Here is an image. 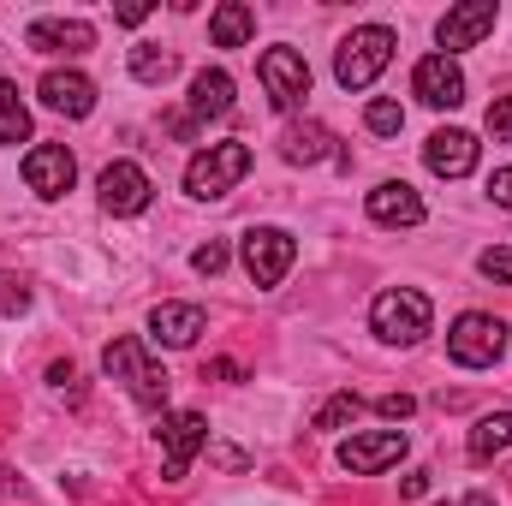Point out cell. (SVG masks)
I'll use <instances>...</instances> for the list:
<instances>
[{
  "label": "cell",
  "mask_w": 512,
  "mask_h": 506,
  "mask_svg": "<svg viewBox=\"0 0 512 506\" xmlns=\"http://www.w3.org/2000/svg\"><path fill=\"white\" fill-rule=\"evenodd\" d=\"M256 36V12L245 0H221L215 12H209V42L215 48H245Z\"/></svg>",
  "instance_id": "obj_21"
},
{
  "label": "cell",
  "mask_w": 512,
  "mask_h": 506,
  "mask_svg": "<svg viewBox=\"0 0 512 506\" xmlns=\"http://www.w3.org/2000/svg\"><path fill=\"white\" fill-rule=\"evenodd\" d=\"M411 96L429 102V108H459V102H465V72H459V60H447V54L417 60V66H411Z\"/></svg>",
  "instance_id": "obj_13"
},
{
  "label": "cell",
  "mask_w": 512,
  "mask_h": 506,
  "mask_svg": "<svg viewBox=\"0 0 512 506\" xmlns=\"http://www.w3.org/2000/svg\"><path fill=\"white\" fill-rule=\"evenodd\" d=\"M364 209H370V221H376V227H417V221L429 215V209H423V197H417L405 179H382V185L370 191V203H364Z\"/></svg>",
  "instance_id": "obj_18"
},
{
  "label": "cell",
  "mask_w": 512,
  "mask_h": 506,
  "mask_svg": "<svg viewBox=\"0 0 512 506\" xmlns=\"http://www.w3.org/2000/svg\"><path fill=\"white\" fill-rule=\"evenodd\" d=\"M376 411H382L387 423H405V417L417 411V399H411V393H382V399H376Z\"/></svg>",
  "instance_id": "obj_31"
},
{
  "label": "cell",
  "mask_w": 512,
  "mask_h": 506,
  "mask_svg": "<svg viewBox=\"0 0 512 506\" xmlns=\"http://www.w3.org/2000/svg\"><path fill=\"white\" fill-rule=\"evenodd\" d=\"M131 78H137V84H167V78H173V54L155 48V42H137V48H131Z\"/></svg>",
  "instance_id": "obj_24"
},
{
  "label": "cell",
  "mask_w": 512,
  "mask_h": 506,
  "mask_svg": "<svg viewBox=\"0 0 512 506\" xmlns=\"http://www.w3.org/2000/svg\"><path fill=\"white\" fill-rule=\"evenodd\" d=\"M280 155L292 167H316V161L334 155V131L322 126V120H292V126L280 131Z\"/></svg>",
  "instance_id": "obj_20"
},
{
  "label": "cell",
  "mask_w": 512,
  "mask_h": 506,
  "mask_svg": "<svg viewBox=\"0 0 512 506\" xmlns=\"http://www.w3.org/2000/svg\"><path fill=\"white\" fill-rule=\"evenodd\" d=\"M507 352V322L489 316V310H465L453 328H447V358L459 370H495Z\"/></svg>",
  "instance_id": "obj_4"
},
{
  "label": "cell",
  "mask_w": 512,
  "mask_h": 506,
  "mask_svg": "<svg viewBox=\"0 0 512 506\" xmlns=\"http://www.w3.org/2000/svg\"><path fill=\"white\" fill-rule=\"evenodd\" d=\"M245 173H251V149L245 143H209V149H197L185 161V191L197 203H221Z\"/></svg>",
  "instance_id": "obj_3"
},
{
  "label": "cell",
  "mask_w": 512,
  "mask_h": 506,
  "mask_svg": "<svg viewBox=\"0 0 512 506\" xmlns=\"http://www.w3.org/2000/svg\"><path fill=\"white\" fill-rule=\"evenodd\" d=\"M149 12H155V6H149V0H126V6H120V12H114V18H120V24H143V18H149Z\"/></svg>",
  "instance_id": "obj_33"
},
{
  "label": "cell",
  "mask_w": 512,
  "mask_h": 506,
  "mask_svg": "<svg viewBox=\"0 0 512 506\" xmlns=\"http://www.w3.org/2000/svg\"><path fill=\"white\" fill-rule=\"evenodd\" d=\"M489 197H495V203L512 215V167H495V179H489Z\"/></svg>",
  "instance_id": "obj_32"
},
{
  "label": "cell",
  "mask_w": 512,
  "mask_h": 506,
  "mask_svg": "<svg viewBox=\"0 0 512 506\" xmlns=\"http://www.w3.org/2000/svg\"><path fill=\"white\" fill-rule=\"evenodd\" d=\"M245 381V370H239V364H233V358H215V364H209V370H203V381Z\"/></svg>",
  "instance_id": "obj_34"
},
{
  "label": "cell",
  "mask_w": 512,
  "mask_h": 506,
  "mask_svg": "<svg viewBox=\"0 0 512 506\" xmlns=\"http://www.w3.org/2000/svg\"><path fill=\"white\" fill-rule=\"evenodd\" d=\"M364 126L376 131V137H393V131L405 126V108H399V102H387V96H376V102L364 108Z\"/></svg>",
  "instance_id": "obj_27"
},
{
  "label": "cell",
  "mask_w": 512,
  "mask_h": 506,
  "mask_svg": "<svg viewBox=\"0 0 512 506\" xmlns=\"http://www.w3.org/2000/svg\"><path fill=\"white\" fill-rule=\"evenodd\" d=\"M477 155H483V143L459 126L429 131V143H423V161H429L435 179H465V173H477Z\"/></svg>",
  "instance_id": "obj_14"
},
{
  "label": "cell",
  "mask_w": 512,
  "mask_h": 506,
  "mask_svg": "<svg viewBox=\"0 0 512 506\" xmlns=\"http://www.w3.org/2000/svg\"><path fill=\"white\" fill-rule=\"evenodd\" d=\"M399 495H405V501H417V495H429V471H411V477L399 483Z\"/></svg>",
  "instance_id": "obj_35"
},
{
  "label": "cell",
  "mask_w": 512,
  "mask_h": 506,
  "mask_svg": "<svg viewBox=\"0 0 512 506\" xmlns=\"http://www.w3.org/2000/svg\"><path fill=\"white\" fill-rule=\"evenodd\" d=\"M489 137H495V143H512V96H495V108H489Z\"/></svg>",
  "instance_id": "obj_30"
},
{
  "label": "cell",
  "mask_w": 512,
  "mask_h": 506,
  "mask_svg": "<svg viewBox=\"0 0 512 506\" xmlns=\"http://www.w3.org/2000/svg\"><path fill=\"white\" fill-rule=\"evenodd\" d=\"M405 447H411L405 429H370V435L340 441V465H346L352 477H376V471H387V465L405 459Z\"/></svg>",
  "instance_id": "obj_10"
},
{
  "label": "cell",
  "mask_w": 512,
  "mask_h": 506,
  "mask_svg": "<svg viewBox=\"0 0 512 506\" xmlns=\"http://www.w3.org/2000/svg\"><path fill=\"white\" fill-rule=\"evenodd\" d=\"M495 453H512V411H489V417H477V429H471V459L489 465Z\"/></svg>",
  "instance_id": "obj_22"
},
{
  "label": "cell",
  "mask_w": 512,
  "mask_h": 506,
  "mask_svg": "<svg viewBox=\"0 0 512 506\" xmlns=\"http://www.w3.org/2000/svg\"><path fill=\"white\" fill-rule=\"evenodd\" d=\"M393 48H399V42H393L387 24H358V30L340 42V54H334V78H340V90H370V84L387 72Z\"/></svg>",
  "instance_id": "obj_2"
},
{
  "label": "cell",
  "mask_w": 512,
  "mask_h": 506,
  "mask_svg": "<svg viewBox=\"0 0 512 506\" xmlns=\"http://www.w3.org/2000/svg\"><path fill=\"white\" fill-rule=\"evenodd\" d=\"M358 411H364L358 393H334V399L316 411V429H346V423H358Z\"/></svg>",
  "instance_id": "obj_25"
},
{
  "label": "cell",
  "mask_w": 512,
  "mask_h": 506,
  "mask_svg": "<svg viewBox=\"0 0 512 506\" xmlns=\"http://www.w3.org/2000/svg\"><path fill=\"white\" fill-rule=\"evenodd\" d=\"M197 334H203V310L197 304H155L149 310V340L155 346L185 352V346H197Z\"/></svg>",
  "instance_id": "obj_19"
},
{
  "label": "cell",
  "mask_w": 512,
  "mask_h": 506,
  "mask_svg": "<svg viewBox=\"0 0 512 506\" xmlns=\"http://www.w3.org/2000/svg\"><path fill=\"white\" fill-rule=\"evenodd\" d=\"M102 370L120 381V387H126L143 411H161V417H167V387H173V376H167V370L143 352V340H108Z\"/></svg>",
  "instance_id": "obj_1"
},
{
  "label": "cell",
  "mask_w": 512,
  "mask_h": 506,
  "mask_svg": "<svg viewBox=\"0 0 512 506\" xmlns=\"http://www.w3.org/2000/svg\"><path fill=\"white\" fill-rule=\"evenodd\" d=\"M447 506H459V501H447Z\"/></svg>",
  "instance_id": "obj_38"
},
{
  "label": "cell",
  "mask_w": 512,
  "mask_h": 506,
  "mask_svg": "<svg viewBox=\"0 0 512 506\" xmlns=\"http://www.w3.org/2000/svg\"><path fill=\"white\" fill-rule=\"evenodd\" d=\"M155 435H161V453H167V483H179L191 471V459L209 447V417L203 411H167Z\"/></svg>",
  "instance_id": "obj_8"
},
{
  "label": "cell",
  "mask_w": 512,
  "mask_h": 506,
  "mask_svg": "<svg viewBox=\"0 0 512 506\" xmlns=\"http://www.w3.org/2000/svg\"><path fill=\"white\" fill-rule=\"evenodd\" d=\"M0 143H30V108L12 78H0Z\"/></svg>",
  "instance_id": "obj_23"
},
{
  "label": "cell",
  "mask_w": 512,
  "mask_h": 506,
  "mask_svg": "<svg viewBox=\"0 0 512 506\" xmlns=\"http://www.w3.org/2000/svg\"><path fill=\"white\" fill-rule=\"evenodd\" d=\"M233 114V78L221 72V66H203L197 78H191V102H185V120L191 131L209 126V120H227Z\"/></svg>",
  "instance_id": "obj_17"
},
{
  "label": "cell",
  "mask_w": 512,
  "mask_h": 506,
  "mask_svg": "<svg viewBox=\"0 0 512 506\" xmlns=\"http://www.w3.org/2000/svg\"><path fill=\"white\" fill-rule=\"evenodd\" d=\"M495 24H501V6H495V0H465V6H447V18L435 24V42H441L447 60H453L459 48H477Z\"/></svg>",
  "instance_id": "obj_12"
},
{
  "label": "cell",
  "mask_w": 512,
  "mask_h": 506,
  "mask_svg": "<svg viewBox=\"0 0 512 506\" xmlns=\"http://www.w3.org/2000/svg\"><path fill=\"white\" fill-rule=\"evenodd\" d=\"M24 42L36 54H90L96 48V24H84V18H30Z\"/></svg>",
  "instance_id": "obj_16"
},
{
  "label": "cell",
  "mask_w": 512,
  "mask_h": 506,
  "mask_svg": "<svg viewBox=\"0 0 512 506\" xmlns=\"http://www.w3.org/2000/svg\"><path fill=\"white\" fill-rule=\"evenodd\" d=\"M36 96H42V108H48V114H66V120H84V114L96 108V84H90L84 72H72V66L42 72Z\"/></svg>",
  "instance_id": "obj_15"
},
{
  "label": "cell",
  "mask_w": 512,
  "mask_h": 506,
  "mask_svg": "<svg viewBox=\"0 0 512 506\" xmlns=\"http://www.w3.org/2000/svg\"><path fill=\"white\" fill-rule=\"evenodd\" d=\"M370 328H376V340H387V346H417V340L435 328V310H429L423 292L393 286V292H382V298L370 304Z\"/></svg>",
  "instance_id": "obj_5"
},
{
  "label": "cell",
  "mask_w": 512,
  "mask_h": 506,
  "mask_svg": "<svg viewBox=\"0 0 512 506\" xmlns=\"http://www.w3.org/2000/svg\"><path fill=\"white\" fill-rule=\"evenodd\" d=\"M72 179H78V161H72L66 143H36V149H24V185H30L42 203L66 197Z\"/></svg>",
  "instance_id": "obj_9"
},
{
  "label": "cell",
  "mask_w": 512,
  "mask_h": 506,
  "mask_svg": "<svg viewBox=\"0 0 512 506\" xmlns=\"http://www.w3.org/2000/svg\"><path fill=\"white\" fill-rule=\"evenodd\" d=\"M96 197H102L108 215H143L149 197H155V185H149V173L137 161H108L102 179H96Z\"/></svg>",
  "instance_id": "obj_11"
},
{
  "label": "cell",
  "mask_w": 512,
  "mask_h": 506,
  "mask_svg": "<svg viewBox=\"0 0 512 506\" xmlns=\"http://www.w3.org/2000/svg\"><path fill=\"white\" fill-rule=\"evenodd\" d=\"M465 506H495V501H489V495H471V501H465Z\"/></svg>",
  "instance_id": "obj_37"
},
{
  "label": "cell",
  "mask_w": 512,
  "mask_h": 506,
  "mask_svg": "<svg viewBox=\"0 0 512 506\" xmlns=\"http://www.w3.org/2000/svg\"><path fill=\"white\" fill-rule=\"evenodd\" d=\"M30 310V280L18 268H0V316H24Z\"/></svg>",
  "instance_id": "obj_26"
},
{
  "label": "cell",
  "mask_w": 512,
  "mask_h": 506,
  "mask_svg": "<svg viewBox=\"0 0 512 506\" xmlns=\"http://www.w3.org/2000/svg\"><path fill=\"white\" fill-rule=\"evenodd\" d=\"M227 245H221V239H209V245H197V251H191V268H197V274H209V280H215V274H221V268H227Z\"/></svg>",
  "instance_id": "obj_29"
},
{
  "label": "cell",
  "mask_w": 512,
  "mask_h": 506,
  "mask_svg": "<svg viewBox=\"0 0 512 506\" xmlns=\"http://www.w3.org/2000/svg\"><path fill=\"white\" fill-rule=\"evenodd\" d=\"M48 381H54V387H60V393H66V387H72V381H78V370H72V364H48Z\"/></svg>",
  "instance_id": "obj_36"
},
{
  "label": "cell",
  "mask_w": 512,
  "mask_h": 506,
  "mask_svg": "<svg viewBox=\"0 0 512 506\" xmlns=\"http://www.w3.org/2000/svg\"><path fill=\"white\" fill-rule=\"evenodd\" d=\"M239 256H245V274L268 292V286H280V280L292 274V262H298V239H292L286 227H251L245 245H239Z\"/></svg>",
  "instance_id": "obj_7"
},
{
  "label": "cell",
  "mask_w": 512,
  "mask_h": 506,
  "mask_svg": "<svg viewBox=\"0 0 512 506\" xmlns=\"http://www.w3.org/2000/svg\"><path fill=\"white\" fill-rule=\"evenodd\" d=\"M477 274L495 280V286H512V245H489V251L477 256Z\"/></svg>",
  "instance_id": "obj_28"
},
{
  "label": "cell",
  "mask_w": 512,
  "mask_h": 506,
  "mask_svg": "<svg viewBox=\"0 0 512 506\" xmlns=\"http://www.w3.org/2000/svg\"><path fill=\"white\" fill-rule=\"evenodd\" d=\"M256 78H262V90H268V102H274L280 114L304 108V96H310V60H304L298 48H286V42L256 60Z\"/></svg>",
  "instance_id": "obj_6"
}]
</instances>
